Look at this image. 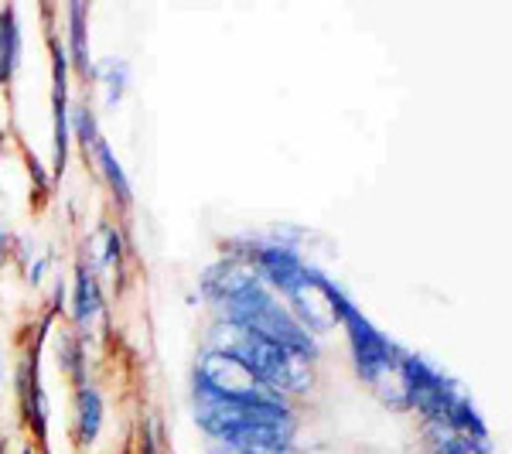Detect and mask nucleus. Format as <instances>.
Masks as SVG:
<instances>
[{
  "label": "nucleus",
  "instance_id": "nucleus-1",
  "mask_svg": "<svg viewBox=\"0 0 512 454\" xmlns=\"http://www.w3.org/2000/svg\"><path fill=\"white\" fill-rule=\"evenodd\" d=\"M202 291L222 308L229 328L267 338L308 362L318 359V338L291 315L284 301H277V294L246 263L233 260L212 267L202 280Z\"/></svg>",
  "mask_w": 512,
  "mask_h": 454
},
{
  "label": "nucleus",
  "instance_id": "nucleus-2",
  "mask_svg": "<svg viewBox=\"0 0 512 454\" xmlns=\"http://www.w3.org/2000/svg\"><path fill=\"white\" fill-rule=\"evenodd\" d=\"M195 420L212 441L233 454H297V417L291 403H226L195 393Z\"/></svg>",
  "mask_w": 512,
  "mask_h": 454
},
{
  "label": "nucleus",
  "instance_id": "nucleus-3",
  "mask_svg": "<svg viewBox=\"0 0 512 454\" xmlns=\"http://www.w3.org/2000/svg\"><path fill=\"white\" fill-rule=\"evenodd\" d=\"M311 280H315L318 294L325 297L332 318L345 328V338H349V349H352V362H355V373L362 376V383H369V386H376V390H379V386L386 383V376L396 373V345L383 332H379L373 321L362 315L359 304H355L332 277H325L321 270L311 267Z\"/></svg>",
  "mask_w": 512,
  "mask_h": 454
},
{
  "label": "nucleus",
  "instance_id": "nucleus-4",
  "mask_svg": "<svg viewBox=\"0 0 512 454\" xmlns=\"http://www.w3.org/2000/svg\"><path fill=\"white\" fill-rule=\"evenodd\" d=\"M226 352H233V356L243 362V366L250 369V373L260 379L270 393L284 396V400L308 393L311 383H315V373H311L308 359L294 356V352L280 349V345L267 342V338H256L250 332H236V328H229Z\"/></svg>",
  "mask_w": 512,
  "mask_h": 454
},
{
  "label": "nucleus",
  "instance_id": "nucleus-5",
  "mask_svg": "<svg viewBox=\"0 0 512 454\" xmlns=\"http://www.w3.org/2000/svg\"><path fill=\"white\" fill-rule=\"evenodd\" d=\"M192 390L216 396V400H226V403H256V407H263V403H287L284 396L270 393L267 386L226 349H209L198 356Z\"/></svg>",
  "mask_w": 512,
  "mask_h": 454
},
{
  "label": "nucleus",
  "instance_id": "nucleus-6",
  "mask_svg": "<svg viewBox=\"0 0 512 454\" xmlns=\"http://www.w3.org/2000/svg\"><path fill=\"white\" fill-rule=\"evenodd\" d=\"M69 55L59 38H52V171L62 175L69 164Z\"/></svg>",
  "mask_w": 512,
  "mask_h": 454
},
{
  "label": "nucleus",
  "instance_id": "nucleus-7",
  "mask_svg": "<svg viewBox=\"0 0 512 454\" xmlns=\"http://www.w3.org/2000/svg\"><path fill=\"white\" fill-rule=\"evenodd\" d=\"M65 18H69V69H76L79 79L93 76V55H89V7L86 4H69L65 7Z\"/></svg>",
  "mask_w": 512,
  "mask_h": 454
},
{
  "label": "nucleus",
  "instance_id": "nucleus-8",
  "mask_svg": "<svg viewBox=\"0 0 512 454\" xmlns=\"http://www.w3.org/2000/svg\"><path fill=\"white\" fill-rule=\"evenodd\" d=\"M103 431V393L93 383L76 386V437L79 444H96Z\"/></svg>",
  "mask_w": 512,
  "mask_h": 454
},
{
  "label": "nucleus",
  "instance_id": "nucleus-9",
  "mask_svg": "<svg viewBox=\"0 0 512 454\" xmlns=\"http://www.w3.org/2000/svg\"><path fill=\"white\" fill-rule=\"evenodd\" d=\"M93 79L103 86V103L106 110H117L120 99L130 89V62L120 55H106V59L93 62Z\"/></svg>",
  "mask_w": 512,
  "mask_h": 454
},
{
  "label": "nucleus",
  "instance_id": "nucleus-10",
  "mask_svg": "<svg viewBox=\"0 0 512 454\" xmlns=\"http://www.w3.org/2000/svg\"><path fill=\"white\" fill-rule=\"evenodd\" d=\"M21 52H24V41H21L18 11L4 7L0 11V86H7L14 79V72L21 65Z\"/></svg>",
  "mask_w": 512,
  "mask_h": 454
},
{
  "label": "nucleus",
  "instance_id": "nucleus-11",
  "mask_svg": "<svg viewBox=\"0 0 512 454\" xmlns=\"http://www.w3.org/2000/svg\"><path fill=\"white\" fill-rule=\"evenodd\" d=\"M72 311H76V325L86 328L93 325V318L103 311V291H99V280L89 263L76 267V294H72Z\"/></svg>",
  "mask_w": 512,
  "mask_h": 454
},
{
  "label": "nucleus",
  "instance_id": "nucleus-12",
  "mask_svg": "<svg viewBox=\"0 0 512 454\" xmlns=\"http://www.w3.org/2000/svg\"><path fill=\"white\" fill-rule=\"evenodd\" d=\"M89 154L96 158V168L103 171V178H106V185H110L113 198H117L123 209H130V205H134V192H130V178H127V171H123V164L117 161V154H113V147L106 144V137H99Z\"/></svg>",
  "mask_w": 512,
  "mask_h": 454
},
{
  "label": "nucleus",
  "instance_id": "nucleus-13",
  "mask_svg": "<svg viewBox=\"0 0 512 454\" xmlns=\"http://www.w3.org/2000/svg\"><path fill=\"white\" fill-rule=\"evenodd\" d=\"M69 130L76 134V140L82 144V151H93V144L103 134H99V120H96V110L89 106V99H82V103L76 106V110L69 113Z\"/></svg>",
  "mask_w": 512,
  "mask_h": 454
},
{
  "label": "nucleus",
  "instance_id": "nucleus-14",
  "mask_svg": "<svg viewBox=\"0 0 512 454\" xmlns=\"http://www.w3.org/2000/svg\"><path fill=\"white\" fill-rule=\"evenodd\" d=\"M62 369L69 373L72 379H76V386L82 383H89L86 379V356H82V342L79 338H65V345H62Z\"/></svg>",
  "mask_w": 512,
  "mask_h": 454
},
{
  "label": "nucleus",
  "instance_id": "nucleus-15",
  "mask_svg": "<svg viewBox=\"0 0 512 454\" xmlns=\"http://www.w3.org/2000/svg\"><path fill=\"white\" fill-rule=\"evenodd\" d=\"M103 267H120L123 260V236L117 233V226H103Z\"/></svg>",
  "mask_w": 512,
  "mask_h": 454
},
{
  "label": "nucleus",
  "instance_id": "nucleus-16",
  "mask_svg": "<svg viewBox=\"0 0 512 454\" xmlns=\"http://www.w3.org/2000/svg\"><path fill=\"white\" fill-rule=\"evenodd\" d=\"M140 454H164V448H161V437H158V427H154V420H147L144 431H140Z\"/></svg>",
  "mask_w": 512,
  "mask_h": 454
},
{
  "label": "nucleus",
  "instance_id": "nucleus-17",
  "mask_svg": "<svg viewBox=\"0 0 512 454\" xmlns=\"http://www.w3.org/2000/svg\"><path fill=\"white\" fill-rule=\"evenodd\" d=\"M7 250V233H0V253Z\"/></svg>",
  "mask_w": 512,
  "mask_h": 454
},
{
  "label": "nucleus",
  "instance_id": "nucleus-18",
  "mask_svg": "<svg viewBox=\"0 0 512 454\" xmlns=\"http://www.w3.org/2000/svg\"><path fill=\"white\" fill-rule=\"evenodd\" d=\"M21 454H35V451H31V448H24V451H21Z\"/></svg>",
  "mask_w": 512,
  "mask_h": 454
},
{
  "label": "nucleus",
  "instance_id": "nucleus-19",
  "mask_svg": "<svg viewBox=\"0 0 512 454\" xmlns=\"http://www.w3.org/2000/svg\"><path fill=\"white\" fill-rule=\"evenodd\" d=\"M427 454H444V451H427Z\"/></svg>",
  "mask_w": 512,
  "mask_h": 454
}]
</instances>
